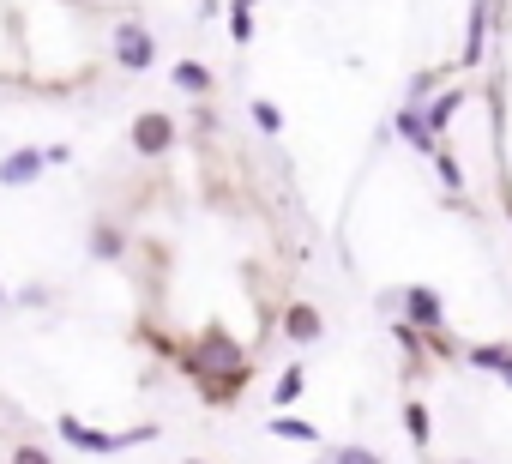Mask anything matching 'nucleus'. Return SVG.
<instances>
[{
  "label": "nucleus",
  "mask_w": 512,
  "mask_h": 464,
  "mask_svg": "<svg viewBox=\"0 0 512 464\" xmlns=\"http://www.w3.org/2000/svg\"><path fill=\"white\" fill-rule=\"evenodd\" d=\"M43 175H49L43 145H19V151L0 157V187H31V181H43Z\"/></svg>",
  "instance_id": "obj_7"
},
{
  "label": "nucleus",
  "mask_w": 512,
  "mask_h": 464,
  "mask_svg": "<svg viewBox=\"0 0 512 464\" xmlns=\"http://www.w3.org/2000/svg\"><path fill=\"white\" fill-rule=\"evenodd\" d=\"M464 464H470V458H464Z\"/></svg>",
  "instance_id": "obj_30"
},
{
  "label": "nucleus",
  "mask_w": 512,
  "mask_h": 464,
  "mask_svg": "<svg viewBox=\"0 0 512 464\" xmlns=\"http://www.w3.org/2000/svg\"><path fill=\"white\" fill-rule=\"evenodd\" d=\"M175 139H181V127H175V115H169V109H139V115H133L127 145H133V157H139V163L169 157V151H175Z\"/></svg>",
  "instance_id": "obj_4"
},
{
  "label": "nucleus",
  "mask_w": 512,
  "mask_h": 464,
  "mask_svg": "<svg viewBox=\"0 0 512 464\" xmlns=\"http://www.w3.org/2000/svg\"><path fill=\"white\" fill-rule=\"evenodd\" d=\"M284 338L302 344V350L320 344V338H326V314H320L314 302H290V308H284Z\"/></svg>",
  "instance_id": "obj_9"
},
{
  "label": "nucleus",
  "mask_w": 512,
  "mask_h": 464,
  "mask_svg": "<svg viewBox=\"0 0 512 464\" xmlns=\"http://www.w3.org/2000/svg\"><path fill=\"white\" fill-rule=\"evenodd\" d=\"M247 121H253V133H266V139L284 133V109H278L272 97H253V103H247Z\"/></svg>",
  "instance_id": "obj_14"
},
{
  "label": "nucleus",
  "mask_w": 512,
  "mask_h": 464,
  "mask_svg": "<svg viewBox=\"0 0 512 464\" xmlns=\"http://www.w3.org/2000/svg\"><path fill=\"white\" fill-rule=\"evenodd\" d=\"M109 49H115V67H121V73H151V67H157V37H151L145 19H115Z\"/></svg>",
  "instance_id": "obj_3"
},
{
  "label": "nucleus",
  "mask_w": 512,
  "mask_h": 464,
  "mask_svg": "<svg viewBox=\"0 0 512 464\" xmlns=\"http://www.w3.org/2000/svg\"><path fill=\"white\" fill-rule=\"evenodd\" d=\"M169 85L187 91V97H211V91H217V73H211L205 61H175V67H169Z\"/></svg>",
  "instance_id": "obj_11"
},
{
  "label": "nucleus",
  "mask_w": 512,
  "mask_h": 464,
  "mask_svg": "<svg viewBox=\"0 0 512 464\" xmlns=\"http://www.w3.org/2000/svg\"><path fill=\"white\" fill-rule=\"evenodd\" d=\"M494 13H500V0H476V7H470V19H464V55H458V73H476V67H482L488 31H494Z\"/></svg>",
  "instance_id": "obj_6"
},
{
  "label": "nucleus",
  "mask_w": 512,
  "mask_h": 464,
  "mask_svg": "<svg viewBox=\"0 0 512 464\" xmlns=\"http://www.w3.org/2000/svg\"><path fill=\"white\" fill-rule=\"evenodd\" d=\"M91 260H97V266H121V260H127V229H121L115 217H97V223H91Z\"/></svg>",
  "instance_id": "obj_10"
},
{
  "label": "nucleus",
  "mask_w": 512,
  "mask_h": 464,
  "mask_svg": "<svg viewBox=\"0 0 512 464\" xmlns=\"http://www.w3.org/2000/svg\"><path fill=\"white\" fill-rule=\"evenodd\" d=\"M500 380H506V392H512V362H506V368H500Z\"/></svg>",
  "instance_id": "obj_26"
},
{
  "label": "nucleus",
  "mask_w": 512,
  "mask_h": 464,
  "mask_svg": "<svg viewBox=\"0 0 512 464\" xmlns=\"http://www.w3.org/2000/svg\"><path fill=\"white\" fill-rule=\"evenodd\" d=\"M0 308H7V284H0Z\"/></svg>",
  "instance_id": "obj_27"
},
{
  "label": "nucleus",
  "mask_w": 512,
  "mask_h": 464,
  "mask_svg": "<svg viewBox=\"0 0 512 464\" xmlns=\"http://www.w3.org/2000/svg\"><path fill=\"white\" fill-rule=\"evenodd\" d=\"M266 428H272L278 440H296V446H320V428H314V422H302V416H272Z\"/></svg>",
  "instance_id": "obj_16"
},
{
  "label": "nucleus",
  "mask_w": 512,
  "mask_h": 464,
  "mask_svg": "<svg viewBox=\"0 0 512 464\" xmlns=\"http://www.w3.org/2000/svg\"><path fill=\"white\" fill-rule=\"evenodd\" d=\"M398 320H410L416 332L440 338V332H446V296H440L434 284H404V290H398Z\"/></svg>",
  "instance_id": "obj_5"
},
{
  "label": "nucleus",
  "mask_w": 512,
  "mask_h": 464,
  "mask_svg": "<svg viewBox=\"0 0 512 464\" xmlns=\"http://www.w3.org/2000/svg\"><path fill=\"white\" fill-rule=\"evenodd\" d=\"M223 25H229V43H253V31H260V25H253V7H247V0H229V13H223Z\"/></svg>",
  "instance_id": "obj_18"
},
{
  "label": "nucleus",
  "mask_w": 512,
  "mask_h": 464,
  "mask_svg": "<svg viewBox=\"0 0 512 464\" xmlns=\"http://www.w3.org/2000/svg\"><path fill=\"white\" fill-rule=\"evenodd\" d=\"M19 302H25V308H49V284H25Z\"/></svg>",
  "instance_id": "obj_24"
},
{
  "label": "nucleus",
  "mask_w": 512,
  "mask_h": 464,
  "mask_svg": "<svg viewBox=\"0 0 512 464\" xmlns=\"http://www.w3.org/2000/svg\"><path fill=\"white\" fill-rule=\"evenodd\" d=\"M404 434H410L422 452L434 446V416H428V404H422V398H410V404H404Z\"/></svg>",
  "instance_id": "obj_15"
},
{
  "label": "nucleus",
  "mask_w": 512,
  "mask_h": 464,
  "mask_svg": "<svg viewBox=\"0 0 512 464\" xmlns=\"http://www.w3.org/2000/svg\"><path fill=\"white\" fill-rule=\"evenodd\" d=\"M392 133H398L410 151H428V157L440 151V139H434V127H428V109H416V103H404V109L392 115Z\"/></svg>",
  "instance_id": "obj_8"
},
{
  "label": "nucleus",
  "mask_w": 512,
  "mask_h": 464,
  "mask_svg": "<svg viewBox=\"0 0 512 464\" xmlns=\"http://www.w3.org/2000/svg\"><path fill=\"white\" fill-rule=\"evenodd\" d=\"M464 362H470V368H482V374H500V368L512 362V344H470V350H464Z\"/></svg>",
  "instance_id": "obj_17"
},
{
  "label": "nucleus",
  "mask_w": 512,
  "mask_h": 464,
  "mask_svg": "<svg viewBox=\"0 0 512 464\" xmlns=\"http://www.w3.org/2000/svg\"><path fill=\"white\" fill-rule=\"evenodd\" d=\"M241 386H247V368H229V374H205V380H199V398H205V404H217V410H229V404L241 398Z\"/></svg>",
  "instance_id": "obj_12"
},
{
  "label": "nucleus",
  "mask_w": 512,
  "mask_h": 464,
  "mask_svg": "<svg viewBox=\"0 0 512 464\" xmlns=\"http://www.w3.org/2000/svg\"><path fill=\"white\" fill-rule=\"evenodd\" d=\"M332 464H380V452H368V446H338Z\"/></svg>",
  "instance_id": "obj_23"
},
{
  "label": "nucleus",
  "mask_w": 512,
  "mask_h": 464,
  "mask_svg": "<svg viewBox=\"0 0 512 464\" xmlns=\"http://www.w3.org/2000/svg\"><path fill=\"white\" fill-rule=\"evenodd\" d=\"M458 115H464V85H446V91L428 103V127H434V139H440V133H446Z\"/></svg>",
  "instance_id": "obj_13"
},
{
  "label": "nucleus",
  "mask_w": 512,
  "mask_h": 464,
  "mask_svg": "<svg viewBox=\"0 0 512 464\" xmlns=\"http://www.w3.org/2000/svg\"><path fill=\"white\" fill-rule=\"evenodd\" d=\"M7 464H55V452L49 446H37V440H25V446H13V458Z\"/></svg>",
  "instance_id": "obj_22"
},
{
  "label": "nucleus",
  "mask_w": 512,
  "mask_h": 464,
  "mask_svg": "<svg viewBox=\"0 0 512 464\" xmlns=\"http://www.w3.org/2000/svg\"><path fill=\"white\" fill-rule=\"evenodd\" d=\"M181 368H187L193 380H205V374H229V368H247V356H241V344H235L223 326H205L199 350H181Z\"/></svg>",
  "instance_id": "obj_2"
},
{
  "label": "nucleus",
  "mask_w": 512,
  "mask_h": 464,
  "mask_svg": "<svg viewBox=\"0 0 512 464\" xmlns=\"http://www.w3.org/2000/svg\"><path fill=\"white\" fill-rule=\"evenodd\" d=\"M500 205H506V223H512V187L500 181Z\"/></svg>",
  "instance_id": "obj_25"
},
{
  "label": "nucleus",
  "mask_w": 512,
  "mask_h": 464,
  "mask_svg": "<svg viewBox=\"0 0 512 464\" xmlns=\"http://www.w3.org/2000/svg\"><path fill=\"white\" fill-rule=\"evenodd\" d=\"M55 434L73 446V452H91V458H109V452H127V446H151L157 440V422H139V428H127V434H109V428H91L85 416H55Z\"/></svg>",
  "instance_id": "obj_1"
},
{
  "label": "nucleus",
  "mask_w": 512,
  "mask_h": 464,
  "mask_svg": "<svg viewBox=\"0 0 512 464\" xmlns=\"http://www.w3.org/2000/svg\"><path fill=\"white\" fill-rule=\"evenodd\" d=\"M247 7H260V0H247Z\"/></svg>",
  "instance_id": "obj_29"
},
{
  "label": "nucleus",
  "mask_w": 512,
  "mask_h": 464,
  "mask_svg": "<svg viewBox=\"0 0 512 464\" xmlns=\"http://www.w3.org/2000/svg\"><path fill=\"white\" fill-rule=\"evenodd\" d=\"M302 386H308V368H302V362H290V368L278 374V386H272V404H278V410H284V404H296V398H302Z\"/></svg>",
  "instance_id": "obj_19"
},
{
  "label": "nucleus",
  "mask_w": 512,
  "mask_h": 464,
  "mask_svg": "<svg viewBox=\"0 0 512 464\" xmlns=\"http://www.w3.org/2000/svg\"><path fill=\"white\" fill-rule=\"evenodd\" d=\"M434 175H440L446 187H458V193H464V169H458V157H452V151H434Z\"/></svg>",
  "instance_id": "obj_21"
},
{
  "label": "nucleus",
  "mask_w": 512,
  "mask_h": 464,
  "mask_svg": "<svg viewBox=\"0 0 512 464\" xmlns=\"http://www.w3.org/2000/svg\"><path fill=\"white\" fill-rule=\"evenodd\" d=\"M434 85H440V73H416V79H410V85H404V103H416V109H428V103H434V97H440V91H434Z\"/></svg>",
  "instance_id": "obj_20"
},
{
  "label": "nucleus",
  "mask_w": 512,
  "mask_h": 464,
  "mask_svg": "<svg viewBox=\"0 0 512 464\" xmlns=\"http://www.w3.org/2000/svg\"><path fill=\"white\" fill-rule=\"evenodd\" d=\"M187 464H205V458H187Z\"/></svg>",
  "instance_id": "obj_28"
}]
</instances>
